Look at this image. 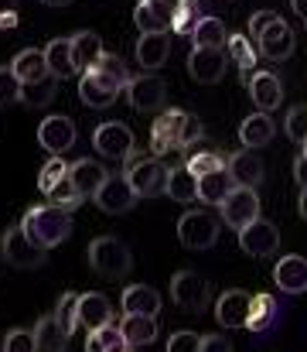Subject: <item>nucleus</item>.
<instances>
[{"mask_svg": "<svg viewBox=\"0 0 307 352\" xmlns=\"http://www.w3.org/2000/svg\"><path fill=\"white\" fill-rule=\"evenodd\" d=\"M120 89H123V82L113 79V76L102 72V69H89V72H82V79H79V100H82L86 107H93V110L113 107V103L120 100Z\"/></svg>", "mask_w": 307, "mask_h": 352, "instance_id": "10", "label": "nucleus"}, {"mask_svg": "<svg viewBox=\"0 0 307 352\" xmlns=\"http://www.w3.org/2000/svg\"><path fill=\"white\" fill-rule=\"evenodd\" d=\"M45 7H65V3H72V0H41Z\"/></svg>", "mask_w": 307, "mask_h": 352, "instance_id": "56", "label": "nucleus"}, {"mask_svg": "<svg viewBox=\"0 0 307 352\" xmlns=\"http://www.w3.org/2000/svg\"><path fill=\"white\" fill-rule=\"evenodd\" d=\"M10 69H14V76L21 79V86H31V82H41V79L52 76V72H48V62H45V52H38V48L17 52V58L10 62Z\"/></svg>", "mask_w": 307, "mask_h": 352, "instance_id": "27", "label": "nucleus"}, {"mask_svg": "<svg viewBox=\"0 0 307 352\" xmlns=\"http://www.w3.org/2000/svg\"><path fill=\"white\" fill-rule=\"evenodd\" d=\"M10 28H17V10H10V14H0V31H10Z\"/></svg>", "mask_w": 307, "mask_h": 352, "instance_id": "52", "label": "nucleus"}, {"mask_svg": "<svg viewBox=\"0 0 307 352\" xmlns=\"http://www.w3.org/2000/svg\"><path fill=\"white\" fill-rule=\"evenodd\" d=\"M277 17H280V14H273V10H256V14L249 17V38H253V41H260V34H263Z\"/></svg>", "mask_w": 307, "mask_h": 352, "instance_id": "48", "label": "nucleus"}, {"mask_svg": "<svg viewBox=\"0 0 307 352\" xmlns=\"http://www.w3.org/2000/svg\"><path fill=\"white\" fill-rule=\"evenodd\" d=\"M96 206H100L102 212H109V216L130 212V209L137 206V192H133L130 178H126V175H109V178L102 182V188L96 192Z\"/></svg>", "mask_w": 307, "mask_h": 352, "instance_id": "13", "label": "nucleus"}, {"mask_svg": "<svg viewBox=\"0 0 307 352\" xmlns=\"http://www.w3.org/2000/svg\"><path fill=\"white\" fill-rule=\"evenodd\" d=\"M96 69H102V72H109L113 79H120L123 82V89H126V82H130V72H126V62L120 58V55H113V52H106L100 58V65Z\"/></svg>", "mask_w": 307, "mask_h": 352, "instance_id": "47", "label": "nucleus"}, {"mask_svg": "<svg viewBox=\"0 0 307 352\" xmlns=\"http://www.w3.org/2000/svg\"><path fill=\"white\" fill-rule=\"evenodd\" d=\"M294 178L301 182V188H307V144H304V151L297 154V161H294Z\"/></svg>", "mask_w": 307, "mask_h": 352, "instance_id": "50", "label": "nucleus"}, {"mask_svg": "<svg viewBox=\"0 0 307 352\" xmlns=\"http://www.w3.org/2000/svg\"><path fill=\"white\" fill-rule=\"evenodd\" d=\"M69 175H72V182H76V188H79L82 199H96L102 182L109 178V171L102 168L100 161H93V157H79L76 164H69Z\"/></svg>", "mask_w": 307, "mask_h": 352, "instance_id": "24", "label": "nucleus"}, {"mask_svg": "<svg viewBox=\"0 0 307 352\" xmlns=\"http://www.w3.org/2000/svg\"><path fill=\"white\" fill-rule=\"evenodd\" d=\"M48 202H52V206H58V209H65V212H76V209L82 206V195H79V188H76L72 175H65L62 182H55V188L48 192Z\"/></svg>", "mask_w": 307, "mask_h": 352, "instance_id": "40", "label": "nucleus"}, {"mask_svg": "<svg viewBox=\"0 0 307 352\" xmlns=\"http://www.w3.org/2000/svg\"><path fill=\"white\" fill-rule=\"evenodd\" d=\"M147 3H150L164 21H171V17H174V7H178V0H147Z\"/></svg>", "mask_w": 307, "mask_h": 352, "instance_id": "51", "label": "nucleus"}, {"mask_svg": "<svg viewBox=\"0 0 307 352\" xmlns=\"http://www.w3.org/2000/svg\"><path fill=\"white\" fill-rule=\"evenodd\" d=\"M171 298L185 311H205L208 308V284L195 270H178L171 277Z\"/></svg>", "mask_w": 307, "mask_h": 352, "instance_id": "12", "label": "nucleus"}, {"mask_svg": "<svg viewBox=\"0 0 307 352\" xmlns=\"http://www.w3.org/2000/svg\"><path fill=\"white\" fill-rule=\"evenodd\" d=\"M273 284L284 294H304L307 291V256H301V253L280 256L277 267H273Z\"/></svg>", "mask_w": 307, "mask_h": 352, "instance_id": "18", "label": "nucleus"}, {"mask_svg": "<svg viewBox=\"0 0 307 352\" xmlns=\"http://www.w3.org/2000/svg\"><path fill=\"white\" fill-rule=\"evenodd\" d=\"M164 195H171L174 202H195L198 199V178L185 168V164H174L168 171V188Z\"/></svg>", "mask_w": 307, "mask_h": 352, "instance_id": "32", "label": "nucleus"}, {"mask_svg": "<svg viewBox=\"0 0 307 352\" xmlns=\"http://www.w3.org/2000/svg\"><path fill=\"white\" fill-rule=\"evenodd\" d=\"M202 352H232V342L225 336L212 332V336H202Z\"/></svg>", "mask_w": 307, "mask_h": 352, "instance_id": "49", "label": "nucleus"}, {"mask_svg": "<svg viewBox=\"0 0 307 352\" xmlns=\"http://www.w3.org/2000/svg\"><path fill=\"white\" fill-rule=\"evenodd\" d=\"M123 164H126L123 175L130 178L137 199H157V195H164V188H168V171H171V168H168L161 157H147V154L133 151Z\"/></svg>", "mask_w": 307, "mask_h": 352, "instance_id": "3", "label": "nucleus"}, {"mask_svg": "<svg viewBox=\"0 0 307 352\" xmlns=\"http://www.w3.org/2000/svg\"><path fill=\"white\" fill-rule=\"evenodd\" d=\"M168 58H171V38H168V31L140 34V38H137V62H140V69L154 72V69H161Z\"/></svg>", "mask_w": 307, "mask_h": 352, "instance_id": "23", "label": "nucleus"}, {"mask_svg": "<svg viewBox=\"0 0 307 352\" xmlns=\"http://www.w3.org/2000/svg\"><path fill=\"white\" fill-rule=\"evenodd\" d=\"M168 352H202V336H195V332H188V329L171 332Z\"/></svg>", "mask_w": 307, "mask_h": 352, "instance_id": "46", "label": "nucleus"}, {"mask_svg": "<svg viewBox=\"0 0 307 352\" xmlns=\"http://www.w3.org/2000/svg\"><path fill=\"white\" fill-rule=\"evenodd\" d=\"M55 322H58V329L72 339V332L79 329V294H72V291H65L62 298H58V305H55Z\"/></svg>", "mask_w": 307, "mask_h": 352, "instance_id": "39", "label": "nucleus"}, {"mask_svg": "<svg viewBox=\"0 0 307 352\" xmlns=\"http://www.w3.org/2000/svg\"><path fill=\"white\" fill-rule=\"evenodd\" d=\"M178 239H181L185 250H195V253L212 250L218 243V223L202 209H192L178 219Z\"/></svg>", "mask_w": 307, "mask_h": 352, "instance_id": "7", "label": "nucleus"}, {"mask_svg": "<svg viewBox=\"0 0 307 352\" xmlns=\"http://www.w3.org/2000/svg\"><path fill=\"white\" fill-rule=\"evenodd\" d=\"M21 226L41 250H52L72 236V212H65L58 206H31L24 212Z\"/></svg>", "mask_w": 307, "mask_h": 352, "instance_id": "2", "label": "nucleus"}, {"mask_svg": "<svg viewBox=\"0 0 307 352\" xmlns=\"http://www.w3.org/2000/svg\"><path fill=\"white\" fill-rule=\"evenodd\" d=\"M232 188H236V182H232L229 168L212 171V175L198 178V199H202L205 206H222V202L229 199V192H232Z\"/></svg>", "mask_w": 307, "mask_h": 352, "instance_id": "31", "label": "nucleus"}, {"mask_svg": "<svg viewBox=\"0 0 307 352\" xmlns=\"http://www.w3.org/2000/svg\"><path fill=\"white\" fill-rule=\"evenodd\" d=\"M225 168H229L232 182H236V185H246V188H256V185L263 182V175H266L256 151H236V154L229 157Z\"/></svg>", "mask_w": 307, "mask_h": 352, "instance_id": "25", "label": "nucleus"}, {"mask_svg": "<svg viewBox=\"0 0 307 352\" xmlns=\"http://www.w3.org/2000/svg\"><path fill=\"white\" fill-rule=\"evenodd\" d=\"M246 89H249V100L256 103L260 113H273L284 103V82L277 79V72H256Z\"/></svg>", "mask_w": 307, "mask_h": 352, "instance_id": "19", "label": "nucleus"}, {"mask_svg": "<svg viewBox=\"0 0 307 352\" xmlns=\"http://www.w3.org/2000/svg\"><path fill=\"white\" fill-rule=\"evenodd\" d=\"M69 45H72V65H76V72H89V69H96L100 58L106 55L102 38L96 34V31H76V34L69 38Z\"/></svg>", "mask_w": 307, "mask_h": 352, "instance_id": "21", "label": "nucleus"}, {"mask_svg": "<svg viewBox=\"0 0 307 352\" xmlns=\"http://www.w3.org/2000/svg\"><path fill=\"white\" fill-rule=\"evenodd\" d=\"M120 305H123V315H150V318H157V311H161V294H157L150 284H130V287L123 291Z\"/></svg>", "mask_w": 307, "mask_h": 352, "instance_id": "26", "label": "nucleus"}, {"mask_svg": "<svg viewBox=\"0 0 307 352\" xmlns=\"http://www.w3.org/2000/svg\"><path fill=\"white\" fill-rule=\"evenodd\" d=\"M86 352H130V342L123 339L120 325H102L96 332H89Z\"/></svg>", "mask_w": 307, "mask_h": 352, "instance_id": "35", "label": "nucleus"}, {"mask_svg": "<svg viewBox=\"0 0 307 352\" xmlns=\"http://www.w3.org/2000/svg\"><path fill=\"white\" fill-rule=\"evenodd\" d=\"M89 267H93L100 277H106V280H120V277L130 274L133 253H130V246H126L123 239L100 236V239L89 243Z\"/></svg>", "mask_w": 307, "mask_h": 352, "instance_id": "4", "label": "nucleus"}, {"mask_svg": "<svg viewBox=\"0 0 307 352\" xmlns=\"http://www.w3.org/2000/svg\"><path fill=\"white\" fill-rule=\"evenodd\" d=\"M291 7H294V14H301L307 21V0H291Z\"/></svg>", "mask_w": 307, "mask_h": 352, "instance_id": "54", "label": "nucleus"}, {"mask_svg": "<svg viewBox=\"0 0 307 352\" xmlns=\"http://www.w3.org/2000/svg\"><path fill=\"white\" fill-rule=\"evenodd\" d=\"M93 147L100 151L102 157H116V161H126L133 151H137V137L126 123L120 120H106L93 130Z\"/></svg>", "mask_w": 307, "mask_h": 352, "instance_id": "8", "label": "nucleus"}, {"mask_svg": "<svg viewBox=\"0 0 307 352\" xmlns=\"http://www.w3.org/2000/svg\"><path fill=\"white\" fill-rule=\"evenodd\" d=\"M185 168H188L195 178H205V175H212V171H222L225 161H222L218 151H192L188 161H185Z\"/></svg>", "mask_w": 307, "mask_h": 352, "instance_id": "41", "label": "nucleus"}, {"mask_svg": "<svg viewBox=\"0 0 307 352\" xmlns=\"http://www.w3.org/2000/svg\"><path fill=\"white\" fill-rule=\"evenodd\" d=\"M192 41H195V48H218L222 52L229 45V31H225V24L218 17H202L195 34H192Z\"/></svg>", "mask_w": 307, "mask_h": 352, "instance_id": "34", "label": "nucleus"}, {"mask_svg": "<svg viewBox=\"0 0 307 352\" xmlns=\"http://www.w3.org/2000/svg\"><path fill=\"white\" fill-rule=\"evenodd\" d=\"M34 339H38V349L41 352H65V346H69V336L58 329L55 315H45L34 325Z\"/></svg>", "mask_w": 307, "mask_h": 352, "instance_id": "36", "label": "nucleus"}, {"mask_svg": "<svg viewBox=\"0 0 307 352\" xmlns=\"http://www.w3.org/2000/svg\"><path fill=\"white\" fill-rule=\"evenodd\" d=\"M126 100L137 113H157L164 110L168 103V82L154 72H144V76H130L126 82Z\"/></svg>", "mask_w": 307, "mask_h": 352, "instance_id": "6", "label": "nucleus"}, {"mask_svg": "<svg viewBox=\"0 0 307 352\" xmlns=\"http://www.w3.org/2000/svg\"><path fill=\"white\" fill-rule=\"evenodd\" d=\"M239 246L249 253V256H273L277 246H280V230L270 223V219H256L249 223L246 230H239Z\"/></svg>", "mask_w": 307, "mask_h": 352, "instance_id": "14", "label": "nucleus"}, {"mask_svg": "<svg viewBox=\"0 0 307 352\" xmlns=\"http://www.w3.org/2000/svg\"><path fill=\"white\" fill-rule=\"evenodd\" d=\"M21 79L14 76L10 65H0V107H10V103H21Z\"/></svg>", "mask_w": 307, "mask_h": 352, "instance_id": "43", "label": "nucleus"}, {"mask_svg": "<svg viewBox=\"0 0 307 352\" xmlns=\"http://www.w3.org/2000/svg\"><path fill=\"white\" fill-rule=\"evenodd\" d=\"M76 137H79V130H76V120L72 117L55 113V117H45L38 123V144H41L52 157H62L65 151H72Z\"/></svg>", "mask_w": 307, "mask_h": 352, "instance_id": "11", "label": "nucleus"}, {"mask_svg": "<svg viewBox=\"0 0 307 352\" xmlns=\"http://www.w3.org/2000/svg\"><path fill=\"white\" fill-rule=\"evenodd\" d=\"M249 308H253V294H246V291H225L215 301V318H218L222 329H246Z\"/></svg>", "mask_w": 307, "mask_h": 352, "instance_id": "17", "label": "nucleus"}, {"mask_svg": "<svg viewBox=\"0 0 307 352\" xmlns=\"http://www.w3.org/2000/svg\"><path fill=\"white\" fill-rule=\"evenodd\" d=\"M284 130H287V137L294 140V144H307V107H291V113L284 120Z\"/></svg>", "mask_w": 307, "mask_h": 352, "instance_id": "44", "label": "nucleus"}, {"mask_svg": "<svg viewBox=\"0 0 307 352\" xmlns=\"http://www.w3.org/2000/svg\"><path fill=\"white\" fill-rule=\"evenodd\" d=\"M79 325L86 332H96L102 325H113V301L106 294H100V291L79 294Z\"/></svg>", "mask_w": 307, "mask_h": 352, "instance_id": "20", "label": "nucleus"}, {"mask_svg": "<svg viewBox=\"0 0 307 352\" xmlns=\"http://www.w3.org/2000/svg\"><path fill=\"white\" fill-rule=\"evenodd\" d=\"M225 69H229V58L218 48H192V55H188V72L202 86H215L225 76Z\"/></svg>", "mask_w": 307, "mask_h": 352, "instance_id": "16", "label": "nucleus"}, {"mask_svg": "<svg viewBox=\"0 0 307 352\" xmlns=\"http://www.w3.org/2000/svg\"><path fill=\"white\" fill-rule=\"evenodd\" d=\"M0 263H3V256H0Z\"/></svg>", "mask_w": 307, "mask_h": 352, "instance_id": "57", "label": "nucleus"}, {"mask_svg": "<svg viewBox=\"0 0 307 352\" xmlns=\"http://www.w3.org/2000/svg\"><path fill=\"white\" fill-rule=\"evenodd\" d=\"M45 62H48V72H52L58 82H62V79H69V76L76 72L69 38H55V41H48V48H45Z\"/></svg>", "mask_w": 307, "mask_h": 352, "instance_id": "33", "label": "nucleus"}, {"mask_svg": "<svg viewBox=\"0 0 307 352\" xmlns=\"http://www.w3.org/2000/svg\"><path fill=\"white\" fill-rule=\"evenodd\" d=\"M10 10H17V0H0V14H10Z\"/></svg>", "mask_w": 307, "mask_h": 352, "instance_id": "55", "label": "nucleus"}, {"mask_svg": "<svg viewBox=\"0 0 307 352\" xmlns=\"http://www.w3.org/2000/svg\"><path fill=\"white\" fill-rule=\"evenodd\" d=\"M277 137V123L270 113H249V117L239 123V140H242V147L246 151H260V147H266L270 140Z\"/></svg>", "mask_w": 307, "mask_h": 352, "instance_id": "22", "label": "nucleus"}, {"mask_svg": "<svg viewBox=\"0 0 307 352\" xmlns=\"http://www.w3.org/2000/svg\"><path fill=\"white\" fill-rule=\"evenodd\" d=\"M198 21H202V3H198V0H178L174 17H171L174 34L192 38V34H195V28H198Z\"/></svg>", "mask_w": 307, "mask_h": 352, "instance_id": "37", "label": "nucleus"}, {"mask_svg": "<svg viewBox=\"0 0 307 352\" xmlns=\"http://www.w3.org/2000/svg\"><path fill=\"white\" fill-rule=\"evenodd\" d=\"M277 318H280V305H277V298H273V294H256V298H253V308H249V322H246V329L256 332V336H263V332H270V329L277 325Z\"/></svg>", "mask_w": 307, "mask_h": 352, "instance_id": "29", "label": "nucleus"}, {"mask_svg": "<svg viewBox=\"0 0 307 352\" xmlns=\"http://www.w3.org/2000/svg\"><path fill=\"white\" fill-rule=\"evenodd\" d=\"M218 212H222V223H225V226L246 230L249 223L260 219V195H256V188L236 185V188L229 192V199L218 206Z\"/></svg>", "mask_w": 307, "mask_h": 352, "instance_id": "9", "label": "nucleus"}, {"mask_svg": "<svg viewBox=\"0 0 307 352\" xmlns=\"http://www.w3.org/2000/svg\"><path fill=\"white\" fill-rule=\"evenodd\" d=\"M45 253H48V250H41L31 236L24 233V226H21V223H17V226H10V230H3V236H0V256H3L10 267L34 270V267H41V263H45Z\"/></svg>", "mask_w": 307, "mask_h": 352, "instance_id": "5", "label": "nucleus"}, {"mask_svg": "<svg viewBox=\"0 0 307 352\" xmlns=\"http://www.w3.org/2000/svg\"><path fill=\"white\" fill-rule=\"evenodd\" d=\"M294 28L284 21V17H277L263 34H260V41H256V48H260V55L263 58H270V62H284V58H291L294 55Z\"/></svg>", "mask_w": 307, "mask_h": 352, "instance_id": "15", "label": "nucleus"}, {"mask_svg": "<svg viewBox=\"0 0 307 352\" xmlns=\"http://www.w3.org/2000/svg\"><path fill=\"white\" fill-rule=\"evenodd\" d=\"M229 58L236 62L239 69V79L249 86V79L256 76V48H253V38L249 34H229Z\"/></svg>", "mask_w": 307, "mask_h": 352, "instance_id": "30", "label": "nucleus"}, {"mask_svg": "<svg viewBox=\"0 0 307 352\" xmlns=\"http://www.w3.org/2000/svg\"><path fill=\"white\" fill-rule=\"evenodd\" d=\"M55 96H58V79H55V76H48V79L31 82V86H24V89H21V103H24V107H31V110L48 107Z\"/></svg>", "mask_w": 307, "mask_h": 352, "instance_id": "38", "label": "nucleus"}, {"mask_svg": "<svg viewBox=\"0 0 307 352\" xmlns=\"http://www.w3.org/2000/svg\"><path fill=\"white\" fill-rule=\"evenodd\" d=\"M297 212H301V219L307 223V188H301V199H297Z\"/></svg>", "mask_w": 307, "mask_h": 352, "instance_id": "53", "label": "nucleus"}, {"mask_svg": "<svg viewBox=\"0 0 307 352\" xmlns=\"http://www.w3.org/2000/svg\"><path fill=\"white\" fill-rule=\"evenodd\" d=\"M0 352H3V349H0Z\"/></svg>", "mask_w": 307, "mask_h": 352, "instance_id": "59", "label": "nucleus"}, {"mask_svg": "<svg viewBox=\"0 0 307 352\" xmlns=\"http://www.w3.org/2000/svg\"><path fill=\"white\" fill-rule=\"evenodd\" d=\"M205 137L202 120L188 110H164L161 117L154 120L150 126V151L154 157H168L174 151H185V147H195Z\"/></svg>", "mask_w": 307, "mask_h": 352, "instance_id": "1", "label": "nucleus"}, {"mask_svg": "<svg viewBox=\"0 0 307 352\" xmlns=\"http://www.w3.org/2000/svg\"><path fill=\"white\" fill-rule=\"evenodd\" d=\"M3 352H38V339H34V332H27V329H10L7 336H3Z\"/></svg>", "mask_w": 307, "mask_h": 352, "instance_id": "45", "label": "nucleus"}, {"mask_svg": "<svg viewBox=\"0 0 307 352\" xmlns=\"http://www.w3.org/2000/svg\"><path fill=\"white\" fill-rule=\"evenodd\" d=\"M304 28H307V21H304Z\"/></svg>", "mask_w": 307, "mask_h": 352, "instance_id": "58", "label": "nucleus"}, {"mask_svg": "<svg viewBox=\"0 0 307 352\" xmlns=\"http://www.w3.org/2000/svg\"><path fill=\"white\" fill-rule=\"evenodd\" d=\"M120 332H123V339L130 342V349L150 346V342L157 339V318H150V315H123Z\"/></svg>", "mask_w": 307, "mask_h": 352, "instance_id": "28", "label": "nucleus"}, {"mask_svg": "<svg viewBox=\"0 0 307 352\" xmlns=\"http://www.w3.org/2000/svg\"><path fill=\"white\" fill-rule=\"evenodd\" d=\"M65 175H69V164H65L62 157H48L45 168H41V175H38V188L48 195V192L55 188V182H62Z\"/></svg>", "mask_w": 307, "mask_h": 352, "instance_id": "42", "label": "nucleus"}]
</instances>
